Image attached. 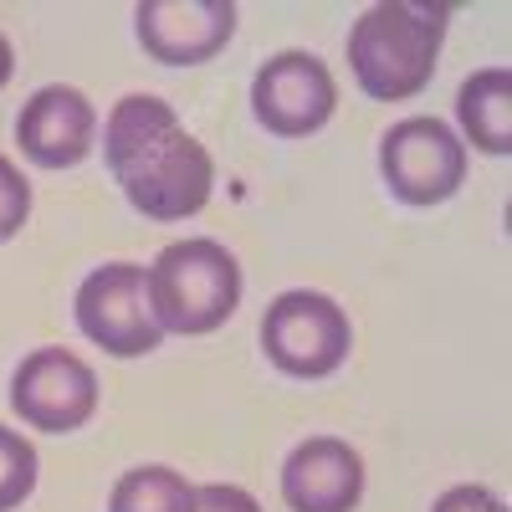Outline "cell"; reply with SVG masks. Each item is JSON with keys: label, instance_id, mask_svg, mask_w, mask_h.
Wrapping results in <instances>:
<instances>
[{"label": "cell", "instance_id": "obj_16", "mask_svg": "<svg viewBox=\"0 0 512 512\" xmlns=\"http://www.w3.org/2000/svg\"><path fill=\"white\" fill-rule=\"evenodd\" d=\"M190 512H262V502H256L251 492H241V487L210 482V487H195V502H190Z\"/></svg>", "mask_w": 512, "mask_h": 512}, {"label": "cell", "instance_id": "obj_4", "mask_svg": "<svg viewBox=\"0 0 512 512\" xmlns=\"http://www.w3.org/2000/svg\"><path fill=\"white\" fill-rule=\"evenodd\" d=\"M354 328L328 292H282L262 313V354L292 379H323L349 359Z\"/></svg>", "mask_w": 512, "mask_h": 512}, {"label": "cell", "instance_id": "obj_12", "mask_svg": "<svg viewBox=\"0 0 512 512\" xmlns=\"http://www.w3.org/2000/svg\"><path fill=\"white\" fill-rule=\"evenodd\" d=\"M456 118L466 128V139H472V149L507 154L512 149V77H507V67H482L466 77L456 93Z\"/></svg>", "mask_w": 512, "mask_h": 512}, {"label": "cell", "instance_id": "obj_13", "mask_svg": "<svg viewBox=\"0 0 512 512\" xmlns=\"http://www.w3.org/2000/svg\"><path fill=\"white\" fill-rule=\"evenodd\" d=\"M195 502V487L169 472V466H134L123 472L113 497H108V512H190Z\"/></svg>", "mask_w": 512, "mask_h": 512}, {"label": "cell", "instance_id": "obj_17", "mask_svg": "<svg viewBox=\"0 0 512 512\" xmlns=\"http://www.w3.org/2000/svg\"><path fill=\"white\" fill-rule=\"evenodd\" d=\"M431 512H507L487 487H472V482H461V487H451V492H441L436 497V507Z\"/></svg>", "mask_w": 512, "mask_h": 512}, {"label": "cell", "instance_id": "obj_2", "mask_svg": "<svg viewBox=\"0 0 512 512\" xmlns=\"http://www.w3.org/2000/svg\"><path fill=\"white\" fill-rule=\"evenodd\" d=\"M446 41V11L415 6V0H379L349 31V67L354 82L374 103L415 98L436 72Z\"/></svg>", "mask_w": 512, "mask_h": 512}, {"label": "cell", "instance_id": "obj_5", "mask_svg": "<svg viewBox=\"0 0 512 512\" xmlns=\"http://www.w3.org/2000/svg\"><path fill=\"white\" fill-rule=\"evenodd\" d=\"M384 185L405 205H441L466 180V149L441 118H405L379 139Z\"/></svg>", "mask_w": 512, "mask_h": 512}, {"label": "cell", "instance_id": "obj_14", "mask_svg": "<svg viewBox=\"0 0 512 512\" xmlns=\"http://www.w3.org/2000/svg\"><path fill=\"white\" fill-rule=\"evenodd\" d=\"M36 487V451L26 436L0 425V512H16Z\"/></svg>", "mask_w": 512, "mask_h": 512}, {"label": "cell", "instance_id": "obj_3", "mask_svg": "<svg viewBox=\"0 0 512 512\" xmlns=\"http://www.w3.org/2000/svg\"><path fill=\"white\" fill-rule=\"evenodd\" d=\"M144 303L159 333H216L241 303V267L221 241H175L144 272Z\"/></svg>", "mask_w": 512, "mask_h": 512}, {"label": "cell", "instance_id": "obj_10", "mask_svg": "<svg viewBox=\"0 0 512 512\" xmlns=\"http://www.w3.org/2000/svg\"><path fill=\"white\" fill-rule=\"evenodd\" d=\"M93 134H98V113H93L88 93L67 88V82H52V88L31 93L16 118V144L41 169L82 164L93 149Z\"/></svg>", "mask_w": 512, "mask_h": 512}, {"label": "cell", "instance_id": "obj_18", "mask_svg": "<svg viewBox=\"0 0 512 512\" xmlns=\"http://www.w3.org/2000/svg\"><path fill=\"white\" fill-rule=\"evenodd\" d=\"M11 72H16V52H11V41L0 36V88L11 82Z\"/></svg>", "mask_w": 512, "mask_h": 512}, {"label": "cell", "instance_id": "obj_11", "mask_svg": "<svg viewBox=\"0 0 512 512\" xmlns=\"http://www.w3.org/2000/svg\"><path fill=\"white\" fill-rule=\"evenodd\" d=\"M282 497L292 512H354L364 497V461L349 441L313 436L282 466Z\"/></svg>", "mask_w": 512, "mask_h": 512}, {"label": "cell", "instance_id": "obj_6", "mask_svg": "<svg viewBox=\"0 0 512 512\" xmlns=\"http://www.w3.org/2000/svg\"><path fill=\"white\" fill-rule=\"evenodd\" d=\"M77 328L113 359H139L159 349V323L144 303V267L134 262H108L88 272L77 287Z\"/></svg>", "mask_w": 512, "mask_h": 512}, {"label": "cell", "instance_id": "obj_1", "mask_svg": "<svg viewBox=\"0 0 512 512\" xmlns=\"http://www.w3.org/2000/svg\"><path fill=\"white\" fill-rule=\"evenodd\" d=\"M103 159L113 169L118 190L128 195V205L149 221L195 216L210 200V185H216L210 149L195 134H185L175 108L154 93H128L113 108Z\"/></svg>", "mask_w": 512, "mask_h": 512}, {"label": "cell", "instance_id": "obj_8", "mask_svg": "<svg viewBox=\"0 0 512 512\" xmlns=\"http://www.w3.org/2000/svg\"><path fill=\"white\" fill-rule=\"evenodd\" d=\"M251 108H256V123H262L267 134L308 139L338 108L333 72L313 52H277V57L262 62V72L251 82Z\"/></svg>", "mask_w": 512, "mask_h": 512}, {"label": "cell", "instance_id": "obj_7", "mask_svg": "<svg viewBox=\"0 0 512 512\" xmlns=\"http://www.w3.org/2000/svg\"><path fill=\"white\" fill-rule=\"evenodd\" d=\"M11 410L47 436H67L98 410V374L67 349H36L11 379Z\"/></svg>", "mask_w": 512, "mask_h": 512}, {"label": "cell", "instance_id": "obj_15", "mask_svg": "<svg viewBox=\"0 0 512 512\" xmlns=\"http://www.w3.org/2000/svg\"><path fill=\"white\" fill-rule=\"evenodd\" d=\"M26 216H31V185H26L21 169L0 154V241H11L26 226Z\"/></svg>", "mask_w": 512, "mask_h": 512}, {"label": "cell", "instance_id": "obj_9", "mask_svg": "<svg viewBox=\"0 0 512 512\" xmlns=\"http://www.w3.org/2000/svg\"><path fill=\"white\" fill-rule=\"evenodd\" d=\"M139 47L164 67H200L210 62L236 31L231 0H144L134 11Z\"/></svg>", "mask_w": 512, "mask_h": 512}]
</instances>
